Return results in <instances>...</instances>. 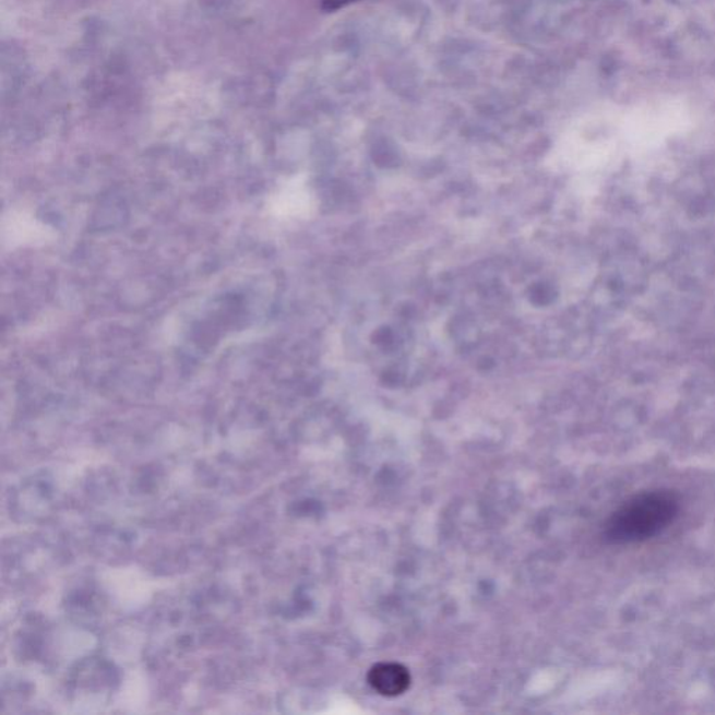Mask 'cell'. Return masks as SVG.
I'll return each mask as SVG.
<instances>
[{
  "label": "cell",
  "instance_id": "6da1fadb",
  "mask_svg": "<svg viewBox=\"0 0 715 715\" xmlns=\"http://www.w3.org/2000/svg\"><path fill=\"white\" fill-rule=\"evenodd\" d=\"M679 513L677 494L653 491L637 494L609 517L605 538L613 544L647 541L671 526Z\"/></svg>",
  "mask_w": 715,
  "mask_h": 715
},
{
  "label": "cell",
  "instance_id": "7a4b0ae2",
  "mask_svg": "<svg viewBox=\"0 0 715 715\" xmlns=\"http://www.w3.org/2000/svg\"><path fill=\"white\" fill-rule=\"evenodd\" d=\"M368 682L382 696L396 698L407 692L412 675L402 664L379 663L369 671Z\"/></svg>",
  "mask_w": 715,
  "mask_h": 715
},
{
  "label": "cell",
  "instance_id": "3957f363",
  "mask_svg": "<svg viewBox=\"0 0 715 715\" xmlns=\"http://www.w3.org/2000/svg\"><path fill=\"white\" fill-rule=\"evenodd\" d=\"M357 2V0H323L322 9L324 12H336V10L347 7V4Z\"/></svg>",
  "mask_w": 715,
  "mask_h": 715
}]
</instances>
